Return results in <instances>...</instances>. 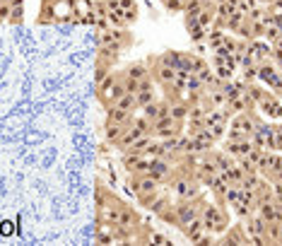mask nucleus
Segmentation results:
<instances>
[{"label": "nucleus", "mask_w": 282, "mask_h": 246, "mask_svg": "<svg viewBox=\"0 0 282 246\" xmlns=\"http://www.w3.org/2000/svg\"><path fill=\"white\" fill-rule=\"evenodd\" d=\"M157 215H159L164 222H169V225H176V227H179V217H176V210H174V205H171V203L164 210H159Z\"/></svg>", "instance_id": "nucleus-18"}, {"label": "nucleus", "mask_w": 282, "mask_h": 246, "mask_svg": "<svg viewBox=\"0 0 282 246\" xmlns=\"http://www.w3.org/2000/svg\"><path fill=\"white\" fill-rule=\"evenodd\" d=\"M0 2H10V5H22L24 0H0Z\"/></svg>", "instance_id": "nucleus-26"}, {"label": "nucleus", "mask_w": 282, "mask_h": 246, "mask_svg": "<svg viewBox=\"0 0 282 246\" xmlns=\"http://www.w3.org/2000/svg\"><path fill=\"white\" fill-rule=\"evenodd\" d=\"M200 10H203V2L200 0H186V5H184V12L190 15V17H198Z\"/></svg>", "instance_id": "nucleus-19"}, {"label": "nucleus", "mask_w": 282, "mask_h": 246, "mask_svg": "<svg viewBox=\"0 0 282 246\" xmlns=\"http://www.w3.org/2000/svg\"><path fill=\"white\" fill-rule=\"evenodd\" d=\"M133 118H135V114L121 109V106H109L106 109V123H126V126H131Z\"/></svg>", "instance_id": "nucleus-8"}, {"label": "nucleus", "mask_w": 282, "mask_h": 246, "mask_svg": "<svg viewBox=\"0 0 282 246\" xmlns=\"http://www.w3.org/2000/svg\"><path fill=\"white\" fill-rule=\"evenodd\" d=\"M203 2V7H207V5H215V0H200Z\"/></svg>", "instance_id": "nucleus-27"}, {"label": "nucleus", "mask_w": 282, "mask_h": 246, "mask_svg": "<svg viewBox=\"0 0 282 246\" xmlns=\"http://www.w3.org/2000/svg\"><path fill=\"white\" fill-rule=\"evenodd\" d=\"M157 63H159V60H157ZM154 77H157V80H159L164 87H169L171 82L176 80V70H174V68H169V65H164V63H159V65L154 68Z\"/></svg>", "instance_id": "nucleus-12"}, {"label": "nucleus", "mask_w": 282, "mask_h": 246, "mask_svg": "<svg viewBox=\"0 0 282 246\" xmlns=\"http://www.w3.org/2000/svg\"><path fill=\"white\" fill-rule=\"evenodd\" d=\"M96 95H99V99H101V104H104L106 109H109V106H113V104H116V101H118L121 97L126 95V85H123V75L118 77V80L113 82V85L109 87V90H101V92H96Z\"/></svg>", "instance_id": "nucleus-5"}, {"label": "nucleus", "mask_w": 282, "mask_h": 246, "mask_svg": "<svg viewBox=\"0 0 282 246\" xmlns=\"http://www.w3.org/2000/svg\"><path fill=\"white\" fill-rule=\"evenodd\" d=\"M275 150L282 152V123L275 126Z\"/></svg>", "instance_id": "nucleus-24"}, {"label": "nucleus", "mask_w": 282, "mask_h": 246, "mask_svg": "<svg viewBox=\"0 0 282 246\" xmlns=\"http://www.w3.org/2000/svg\"><path fill=\"white\" fill-rule=\"evenodd\" d=\"M12 222H10V220H2V222H0V234H2V237H10V234H12Z\"/></svg>", "instance_id": "nucleus-23"}, {"label": "nucleus", "mask_w": 282, "mask_h": 246, "mask_svg": "<svg viewBox=\"0 0 282 246\" xmlns=\"http://www.w3.org/2000/svg\"><path fill=\"white\" fill-rule=\"evenodd\" d=\"M184 229V237H186L188 242H195V244H203V237L207 234L205 229V222H203V217H195L193 222H188Z\"/></svg>", "instance_id": "nucleus-6"}, {"label": "nucleus", "mask_w": 282, "mask_h": 246, "mask_svg": "<svg viewBox=\"0 0 282 246\" xmlns=\"http://www.w3.org/2000/svg\"><path fill=\"white\" fill-rule=\"evenodd\" d=\"M12 17V5L10 2H0V22Z\"/></svg>", "instance_id": "nucleus-22"}, {"label": "nucleus", "mask_w": 282, "mask_h": 246, "mask_svg": "<svg viewBox=\"0 0 282 246\" xmlns=\"http://www.w3.org/2000/svg\"><path fill=\"white\" fill-rule=\"evenodd\" d=\"M123 85H126V92H131V95H138V92H140V80L123 77Z\"/></svg>", "instance_id": "nucleus-21"}, {"label": "nucleus", "mask_w": 282, "mask_h": 246, "mask_svg": "<svg viewBox=\"0 0 282 246\" xmlns=\"http://www.w3.org/2000/svg\"><path fill=\"white\" fill-rule=\"evenodd\" d=\"M121 75L131 77V80H145V77H150V65L147 63H131L121 70Z\"/></svg>", "instance_id": "nucleus-10"}, {"label": "nucleus", "mask_w": 282, "mask_h": 246, "mask_svg": "<svg viewBox=\"0 0 282 246\" xmlns=\"http://www.w3.org/2000/svg\"><path fill=\"white\" fill-rule=\"evenodd\" d=\"M113 106H121V109H126V111H133V114H135V111H138V104H135V95L126 92V95L121 97V99H118V101H116Z\"/></svg>", "instance_id": "nucleus-16"}, {"label": "nucleus", "mask_w": 282, "mask_h": 246, "mask_svg": "<svg viewBox=\"0 0 282 246\" xmlns=\"http://www.w3.org/2000/svg\"><path fill=\"white\" fill-rule=\"evenodd\" d=\"M171 186H174V193H176L179 198H198V196H200V186H198V181H193V176L179 174V176L171 181Z\"/></svg>", "instance_id": "nucleus-3"}, {"label": "nucleus", "mask_w": 282, "mask_h": 246, "mask_svg": "<svg viewBox=\"0 0 282 246\" xmlns=\"http://www.w3.org/2000/svg\"><path fill=\"white\" fill-rule=\"evenodd\" d=\"M152 242L154 244H171L169 237H164V234H152Z\"/></svg>", "instance_id": "nucleus-25"}, {"label": "nucleus", "mask_w": 282, "mask_h": 246, "mask_svg": "<svg viewBox=\"0 0 282 246\" xmlns=\"http://www.w3.org/2000/svg\"><path fill=\"white\" fill-rule=\"evenodd\" d=\"M220 2H227V0H215V5H220Z\"/></svg>", "instance_id": "nucleus-28"}, {"label": "nucleus", "mask_w": 282, "mask_h": 246, "mask_svg": "<svg viewBox=\"0 0 282 246\" xmlns=\"http://www.w3.org/2000/svg\"><path fill=\"white\" fill-rule=\"evenodd\" d=\"M256 212L263 217L265 222H282V212H280V208L275 205V200H261Z\"/></svg>", "instance_id": "nucleus-7"}, {"label": "nucleus", "mask_w": 282, "mask_h": 246, "mask_svg": "<svg viewBox=\"0 0 282 246\" xmlns=\"http://www.w3.org/2000/svg\"><path fill=\"white\" fill-rule=\"evenodd\" d=\"M200 217H203V222H205V229L212 232V234H225L227 229H229L227 210H222L217 203H203Z\"/></svg>", "instance_id": "nucleus-1"}, {"label": "nucleus", "mask_w": 282, "mask_h": 246, "mask_svg": "<svg viewBox=\"0 0 282 246\" xmlns=\"http://www.w3.org/2000/svg\"><path fill=\"white\" fill-rule=\"evenodd\" d=\"M222 176L227 179V184L241 186V181H244V176H246V174H244V169H241V167H239V164L234 162V164H232V167H229L227 171H222Z\"/></svg>", "instance_id": "nucleus-15"}, {"label": "nucleus", "mask_w": 282, "mask_h": 246, "mask_svg": "<svg viewBox=\"0 0 282 246\" xmlns=\"http://www.w3.org/2000/svg\"><path fill=\"white\" fill-rule=\"evenodd\" d=\"M128 131V126L126 123H106V131H104V135H106V140L109 143H118L121 138H123V133Z\"/></svg>", "instance_id": "nucleus-14"}, {"label": "nucleus", "mask_w": 282, "mask_h": 246, "mask_svg": "<svg viewBox=\"0 0 282 246\" xmlns=\"http://www.w3.org/2000/svg\"><path fill=\"white\" fill-rule=\"evenodd\" d=\"M246 242H251V237H248V232H244V227H239V225L227 229L225 237L220 239V244H246Z\"/></svg>", "instance_id": "nucleus-9"}, {"label": "nucleus", "mask_w": 282, "mask_h": 246, "mask_svg": "<svg viewBox=\"0 0 282 246\" xmlns=\"http://www.w3.org/2000/svg\"><path fill=\"white\" fill-rule=\"evenodd\" d=\"M154 101V90H140L138 95H135V104H138V109H142L145 104H150Z\"/></svg>", "instance_id": "nucleus-17"}, {"label": "nucleus", "mask_w": 282, "mask_h": 246, "mask_svg": "<svg viewBox=\"0 0 282 246\" xmlns=\"http://www.w3.org/2000/svg\"><path fill=\"white\" fill-rule=\"evenodd\" d=\"M162 5L171 10V12H184V5H186V0H162Z\"/></svg>", "instance_id": "nucleus-20"}, {"label": "nucleus", "mask_w": 282, "mask_h": 246, "mask_svg": "<svg viewBox=\"0 0 282 246\" xmlns=\"http://www.w3.org/2000/svg\"><path fill=\"white\" fill-rule=\"evenodd\" d=\"M188 111H190V104H188L186 99H176V101H171L169 114H171V118H174V121H179V123H186Z\"/></svg>", "instance_id": "nucleus-11"}, {"label": "nucleus", "mask_w": 282, "mask_h": 246, "mask_svg": "<svg viewBox=\"0 0 282 246\" xmlns=\"http://www.w3.org/2000/svg\"><path fill=\"white\" fill-rule=\"evenodd\" d=\"M181 126L184 123H179V121H174L169 116H162V118H157L154 123H152V135L154 138H174V135H181Z\"/></svg>", "instance_id": "nucleus-2"}, {"label": "nucleus", "mask_w": 282, "mask_h": 246, "mask_svg": "<svg viewBox=\"0 0 282 246\" xmlns=\"http://www.w3.org/2000/svg\"><path fill=\"white\" fill-rule=\"evenodd\" d=\"M145 157H147V154H142V152L126 150V152H123V157H121V164H123L128 171H135V169H138V164H140Z\"/></svg>", "instance_id": "nucleus-13"}, {"label": "nucleus", "mask_w": 282, "mask_h": 246, "mask_svg": "<svg viewBox=\"0 0 282 246\" xmlns=\"http://www.w3.org/2000/svg\"><path fill=\"white\" fill-rule=\"evenodd\" d=\"M258 80L265 82V85H270L273 90H278V85H280V65L270 63V58L263 60V63H258Z\"/></svg>", "instance_id": "nucleus-4"}]
</instances>
